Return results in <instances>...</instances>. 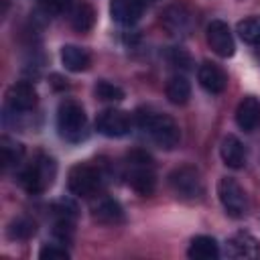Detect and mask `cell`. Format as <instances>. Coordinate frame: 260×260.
I'll use <instances>...</instances> for the list:
<instances>
[{
    "mask_svg": "<svg viewBox=\"0 0 260 260\" xmlns=\"http://www.w3.org/2000/svg\"><path fill=\"white\" fill-rule=\"evenodd\" d=\"M136 124L140 126V130H144L150 136V140L156 146H160L165 150L175 148L181 140L179 124L167 114H158V112H150V110H138L136 112Z\"/></svg>",
    "mask_w": 260,
    "mask_h": 260,
    "instance_id": "6da1fadb",
    "label": "cell"
},
{
    "mask_svg": "<svg viewBox=\"0 0 260 260\" xmlns=\"http://www.w3.org/2000/svg\"><path fill=\"white\" fill-rule=\"evenodd\" d=\"M128 185L142 197L152 195L156 187V175L152 156L144 150H132L128 154V173H126Z\"/></svg>",
    "mask_w": 260,
    "mask_h": 260,
    "instance_id": "7a4b0ae2",
    "label": "cell"
},
{
    "mask_svg": "<svg viewBox=\"0 0 260 260\" xmlns=\"http://www.w3.org/2000/svg\"><path fill=\"white\" fill-rule=\"evenodd\" d=\"M57 130L61 134V138L69 140V142H79L81 138H85V130H87V118L85 112L81 108V104H77L75 100H63L57 108Z\"/></svg>",
    "mask_w": 260,
    "mask_h": 260,
    "instance_id": "3957f363",
    "label": "cell"
},
{
    "mask_svg": "<svg viewBox=\"0 0 260 260\" xmlns=\"http://www.w3.org/2000/svg\"><path fill=\"white\" fill-rule=\"evenodd\" d=\"M55 175H57L55 160L49 154H39L28 167L22 169L18 181H20V185L26 193L37 195V193H43L45 189L51 187Z\"/></svg>",
    "mask_w": 260,
    "mask_h": 260,
    "instance_id": "277c9868",
    "label": "cell"
},
{
    "mask_svg": "<svg viewBox=\"0 0 260 260\" xmlns=\"http://www.w3.org/2000/svg\"><path fill=\"white\" fill-rule=\"evenodd\" d=\"M169 185L173 189V193L181 199L187 201H195L203 195V179L201 173L191 167V165H183L177 167L171 175H169Z\"/></svg>",
    "mask_w": 260,
    "mask_h": 260,
    "instance_id": "5b68a950",
    "label": "cell"
},
{
    "mask_svg": "<svg viewBox=\"0 0 260 260\" xmlns=\"http://www.w3.org/2000/svg\"><path fill=\"white\" fill-rule=\"evenodd\" d=\"M217 197L221 201L223 211L230 217H244L248 213V195L244 191V187L232 179V177H221L217 183Z\"/></svg>",
    "mask_w": 260,
    "mask_h": 260,
    "instance_id": "8992f818",
    "label": "cell"
},
{
    "mask_svg": "<svg viewBox=\"0 0 260 260\" xmlns=\"http://www.w3.org/2000/svg\"><path fill=\"white\" fill-rule=\"evenodd\" d=\"M67 187L75 197H93L102 187V173L91 165H75L67 175Z\"/></svg>",
    "mask_w": 260,
    "mask_h": 260,
    "instance_id": "52a82bcc",
    "label": "cell"
},
{
    "mask_svg": "<svg viewBox=\"0 0 260 260\" xmlns=\"http://www.w3.org/2000/svg\"><path fill=\"white\" fill-rule=\"evenodd\" d=\"M95 128L100 134L108 138H120L126 136L132 128V118L128 112L118 110V108H106L98 114L95 118Z\"/></svg>",
    "mask_w": 260,
    "mask_h": 260,
    "instance_id": "ba28073f",
    "label": "cell"
},
{
    "mask_svg": "<svg viewBox=\"0 0 260 260\" xmlns=\"http://www.w3.org/2000/svg\"><path fill=\"white\" fill-rule=\"evenodd\" d=\"M207 43L219 57H232L236 51V43L230 26L223 20H211L207 24Z\"/></svg>",
    "mask_w": 260,
    "mask_h": 260,
    "instance_id": "9c48e42d",
    "label": "cell"
},
{
    "mask_svg": "<svg viewBox=\"0 0 260 260\" xmlns=\"http://www.w3.org/2000/svg\"><path fill=\"white\" fill-rule=\"evenodd\" d=\"M6 106L8 110L16 112H30L37 106V89L28 81H18L8 87L6 91Z\"/></svg>",
    "mask_w": 260,
    "mask_h": 260,
    "instance_id": "30bf717a",
    "label": "cell"
},
{
    "mask_svg": "<svg viewBox=\"0 0 260 260\" xmlns=\"http://www.w3.org/2000/svg\"><path fill=\"white\" fill-rule=\"evenodd\" d=\"M225 252L230 258H256L260 254V242L248 232H238L228 240Z\"/></svg>",
    "mask_w": 260,
    "mask_h": 260,
    "instance_id": "8fae6325",
    "label": "cell"
},
{
    "mask_svg": "<svg viewBox=\"0 0 260 260\" xmlns=\"http://www.w3.org/2000/svg\"><path fill=\"white\" fill-rule=\"evenodd\" d=\"M197 79L207 93H221L228 87V75L215 63H203L197 69Z\"/></svg>",
    "mask_w": 260,
    "mask_h": 260,
    "instance_id": "7c38bea8",
    "label": "cell"
},
{
    "mask_svg": "<svg viewBox=\"0 0 260 260\" xmlns=\"http://www.w3.org/2000/svg\"><path fill=\"white\" fill-rule=\"evenodd\" d=\"M236 122L244 132H252L260 126V100L254 95L242 98L236 108Z\"/></svg>",
    "mask_w": 260,
    "mask_h": 260,
    "instance_id": "4fadbf2b",
    "label": "cell"
},
{
    "mask_svg": "<svg viewBox=\"0 0 260 260\" xmlns=\"http://www.w3.org/2000/svg\"><path fill=\"white\" fill-rule=\"evenodd\" d=\"M144 12V0H112L110 14L120 24H134Z\"/></svg>",
    "mask_w": 260,
    "mask_h": 260,
    "instance_id": "5bb4252c",
    "label": "cell"
},
{
    "mask_svg": "<svg viewBox=\"0 0 260 260\" xmlns=\"http://www.w3.org/2000/svg\"><path fill=\"white\" fill-rule=\"evenodd\" d=\"M219 156L225 167L242 169L246 162V146L242 144V140L238 136L228 134V136H223V140L219 144Z\"/></svg>",
    "mask_w": 260,
    "mask_h": 260,
    "instance_id": "9a60e30c",
    "label": "cell"
},
{
    "mask_svg": "<svg viewBox=\"0 0 260 260\" xmlns=\"http://www.w3.org/2000/svg\"><path fill=\"white\" fill-rule=\"evenodd\" d=\"M162 26L169 35L181 37L191 30V14L183 6H169L162 14Z\"/></svg>",
    "mask_w": 260,
    "mask_h": 260,
    "instance_id": "2e32d148",
    "label": "cell"
},
{
    "mask_svg": "<svg viewBox=\"0 0 260 260\" xmlns=\"http://www.w3.org/2000/svg\"><path fill=\"white\" fill-rule=\"evenodd\" d=\"M91 215L95 221L106 223V225H116L120 221H124V211L122 205L116 199L110 197H102L91 205Z\"/></svg>",
    "mask_w": 260,
    "mask_h": 260,
    "instance_id": "e0dca14e",
    "label": "cell"
},
{
    "mask_svg": "<svg viewBox=\"0 0 260 260\" xmlns=\"http://www.w3.org/2000/svg\"><path fill=\"white\" fill-rule=\"evenodd\" d=\"M187 256L193 260H215L219 256V246L211 236H195L189 242Z\"/></svg>",
    "mask_w": 260,
    "mask_h": 260,
    "instance_id": "ac0fdd59",
    "label": "cell"
},
{
    "mask_svg": "<svg viewBox=\"0 0 260 260\" xmlns=\"http://www.w3.org/2000/svg\"><path fill=\"white\" fill-rule=\"evenodd\" d=\"M61 63L65 65V69L79 73L89 67L91 57L85 49H81L77 45H65V47H61Z\"/></svg>",
    "mask_w": 260,
    "mask_h": 260,
    "instance_id": "d6986e66",
    "label": "cell"
},
{
    "mask_svg": "<svg viewBox=\"0 0 260 260\" xmlns=\"http://www.w3.org/2000/svg\"><path fill=\"white\" fill-rule=\"evenodd\" d=\"M69 22L79 32L89 30L93 26V22H95V10H93V6L89 2H83V0L75 2L71 6V10H69Z\"/></svg>",
    "mask_w": 260,
    "mask_h": 260,
    "instance_id": "ffe728a7",
    "label": "cell"
},
{
    "mask_svg": "<svg viewBox=\"0 0 260 260\" xmlns=\"http://www.w3.org/2000/svg\"><path fill=\"white\" fill-rule=\"evenodd\" d=\"M165 93H167V100L175 106H183L189 102L191 98V83L187 81L185 75L177 73L173 77H169L167 81V87H165Z\"/></svg>",
    "mask_w": 260,
    "mask_h": 260,
    "instance_id": "44dd1931",
    "label": "cell"
},
{
    "mask_svg": "<svg viewBox=\"0 0 260 260\" xmlns=\"http://www.w3.org/2000/svg\"><path fill=\"white\" fill-rule=\"evenodd\" d=\"M0 158H2V167L4 169L18 167L20 160L24 158L22 142H18L16 138H10V136H2L0 138Z\"/></svg>",
    "mask_w": 260,
    "mask_h": 260,
    "instance_id": "7402d4cb",
    "label": "cell"
},
{
    "mask_svg": "<svg viewBox=\"0 0 260 260\" xmlns=\"http://www.w3.org/2000/svg\"><path fill=\"white\" fill-rule=\"evenodd\" d=\"M240 39L248 45H260V16H248L236 26Z\"/></svg>",
    "mask_w": 260,
    "mask_h": 260,
    "instance_id": "603a6c76",
    "label": "cell"
},
{
    "mask_svg": "<svg viewBox=\"0 0 260 260\" xmlns=\"http://www.w3.org/2000/svg\"><path fill=\"white\" fill-rule=\"evenodd\" d=\"M37 232V223L28 217H18L8 225V236L12 240H28L30 236H35Z\"/></svg>",
    "mask_w": 260,
    "mask_h": 260,
    "instance_id": "cb8c5ba5",
    "label": "cell"
},
{
    "mask_svg": "<svg viewBox=\"0 0 260 260\" xmlns=\"http://www.w3.org/2000/svg\"><path fill=\"white\" fill-rule=\"evenodd\" d=\"M95 95L104 102H120L124 100V89L116 83H110V81H98L95 85Z\"/></svg>",
    "mask_w": 260,
    "mask_h": 260,
    "instance_id": "d4e9b609",
    "label": "cell"
},
{
    "mask_svg": "<svg viewBox=\"0 0 260 260\" xmlns=\"http://www.w3.org/2000/svg\"><path fill=\"white\" fill-rule=\"evenodd\" d=\"M39 258L41 260H67L69 252L65 250V246H61V242L59 244H45L39 250Z\"/></svg>",
    "mask_w": 260,
    "mask_h": 260,
    "instance_id": "484cf974",
    "label": "cell"
},
{
    "mask_svg": "<svg viewBox=\"0 0 260 260\" xmlns=\"http://www.w3.org/2000/svg\"><path fill=\"white\" fill-rule=\"evenodd\" d=\"M39 2H41V8L47 14H59V12L67 10L73 0H39Z\"/></svg>",
    "mask_w": 260,
    "mask_h": 260,
    "instance_id": "4316f807",
    "label": "cell"
}]
</instances>
